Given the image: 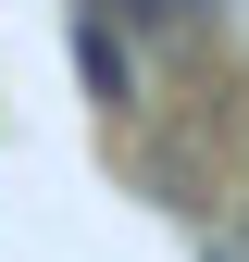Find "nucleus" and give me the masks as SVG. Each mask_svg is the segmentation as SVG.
<instances>
[{
	"label": "nucleus",
	"mask_w": 249,
	"mask_h": 262,
	"mask_svg": "<svg viewBox=\"0 0 249 262\" xmlns=\"http://www.w3.org/2000/svg\"><path fill=\"white\" fill-rule=\"evenodd\" d=\"M75 62H87V88H100V113H112V125L150 100V75H137V38H124L112 13H75Z\"/></svg>",
	"instance_id": "f257e3e1"
}]
</instances>
